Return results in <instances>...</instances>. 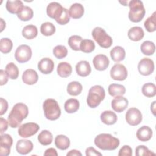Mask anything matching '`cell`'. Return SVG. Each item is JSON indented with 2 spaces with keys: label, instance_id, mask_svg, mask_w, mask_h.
Returning <instances> with one entry per match:
<instances>
[{
  "label": "cell",
  "instance_id": "cell-1",
  "mask_svg": "<svg viewBox=\"0 0 156 156\" xmlns=\"http://www.w3.org/2000/svg\"><path fill=\"white\" fill-rule=\"evenodd\" d=\"M28 113V107L26 104L21 102L15 104L8 116L9 125L12 128L20 127L23 119L27 116Z\"/></svg>",
  "mask_w": 156,
  "mask_h": 156
},
{
  "label": "cell",
  "instance_id": "cell-2",
  "mask_svg": "<svg viewBox=\"0 0 156 156\" xmlns=\"http://www.w3.org/2000/svg\"><path fill=\"white\" fill-rule=\"evenodd\" d=\"M94 144L103 151L115 150L119 145V140L110 133H101L94 138Z\"/></svg>",
  "mask_w": 156,
  "mask_h": 156
},
{
  "label": "cell",
  "instance_id": "cell-3",
  "mask_svg": "<svg viewBox=\"0 0 156 156\" xmlns=\"http://www.w3.org/2000/svg\"><path fill=\"white\" fill-rule=\"evenodd\" d=\"M105 96V92L104 88L101 85H94L89 90L87 103L90 108H94L104 99Z\"/></svg>",
  "mask_w": 156,
  "mask_h": 156
},
{
  "label": "cell",
  "instance_id": "cell-4",
  "mask_svg": "<svg viewBox=\"0 0 156 156\" xmlns=\"http://www.w3.org/2000/svg\"><path fill=\"white\" fill-rule=\"evenodd\" d=\"M128 5L130 10L129 12V19L133 23H139L144 18L146 10L141 1L132 0L129 1Z\"/></svg>",
  "mask_w": 156,
  "mask_h": 156
},
{
  "label": "cell",
  "instance_id": "cell-5",
  "mask_svg": "<svg viewBox=\"0 0 156 156\" xmlns=\"http://www.w3.org/2000/svg\"><path fill=\"white\" fill-rule=\"evenodd\" d=\"M43 108L45 117L50 121H55L60 116V106L57 101L54 99H46L43 104Z\"/></svg>",
  "mask_w": 156,
  "mask_h": 156
},
{
  "label": "cell",
  "instance_id": "cell-6",
  "mask_svg": "<svg viewBox=\"0 0 156 156\" xmlns=\"http://www.w3.org/2000/svg\"><path fill=\"white\" fill-rule=\"evenodd\" d=\"M91 34L94 40L101 47L103 48H108L112 46L113 43L112 37L108 35L105 30L102 27H94L92 30Z\"/></svg>",
  "mask_w": 156,
  "mask_h": 156
},
{
  "label": "cell",
  "instance_id": "cell-7",
  "mask_svg": "<svg viewBox=\"0 0 156 156\" xmlns=\"http://www.w3.org/2000/svg\"><path fill=\"white\" fill-rule=\"evenodd\" d=\"M32 55V52L30 47L26 44H21L16 48L15 58L18 62L23 63L28 62L31 58Z\"/></svg>",
  "mask_w": 156,
  "mask_h": 156
},
{
  "label": "cell",
  "instance_id": "cell-8",
  "mask_svg": "<svg viewBox=\"0 0 156 156\" xmlns=\"http://www.w3.org/2000/svg\"><path fill=\"white\" fill-rule=\"evenodd\" d=\"M40 129L38 124L35 122H27L21 125L18 128V134L23 138H28L33 136Z\"/></svg>",
  "mask_w": 156,
  "mask_h": 156
},
{
  "label": "cell",
  "instance_id": "cell-9",
  "mask_svg": "<svg viewBox=\"0 0 156 156\" xmlns=\"http://www.w3.org/2000/svg\"><path fill=\"white\" fill-rule=\"evenodd\" d=\"M154 61L149 58H142L138 64V70L140 74L147 76L151 75L154 71Z\"/></svg>",
  "mask_w": 156,
  "mask_h": 156
},
{
  "label": "cell",
  "instance_id": "cell-10",
  "mask_svg": "<svg viewBox=\"0 0 156 156\" xmlns=\"http://www.w3.org/2000/svg\"><path fill=\"white\" fill-rule=\"evenodd\" d=\"M127 122L132 126H135L140 124L142 121L143 116L141 112L136 108H130L125 115Z\"/></svg>",
  "mask_w": 156,
  "mask_h": 156
},
{
  "label": "cell",
  "instance_id": "cell-11",
  "mask_svg": "<svg viewBox=\"0 0 156 156\" xmlns=\"http://www.w3.org/2000/svg\"><path fill=\"white\" fill-rule=\"evenodd\" d=\"M110 77L115 80L122 81L127 77V70L126 66L120 63L114 65L110 71Z\"/></svg>",
  "mask_w": 156,
  "mask_h": 156
},
{
  "label": "cell",
  "instance_id": "cell-12",
  "mask_svg": "<svg viewBox=\"0 0 156 156\" xmlns=\"http://www.w3.org/2000/svg\"><path fill=\"white\" fill-rule=\"evenodd\" d=\"M13 144L12 136L7 133L1 135L0 154L2 156H7L10 153V148Z\"/></svg>",
  "mask_w": 156,
  "mask_h": 156
},
{
  "label": "cell",
  "instance_id": "cell-13",
  "mask_svg": "<svg viewBox=\"0 0 156 156\" xmlns=\"http://www.w3.org/2000/svg\"><path fill=\"white\" fill-rule=\"evenodd\" d=\"M128 104V100L122 96H115L111 102L112 108L114 111L118 113H121L125 110L127 107Z\"/></svg>",
  "mask_w": 156,
  "mask_h": 156
},
{
  "label": "cell",
  "instance_id": "cell-14",
  "mask_svg": "<svg viewBox=\"0 0 156 156\" xmlns=\"http://www.w3.org/2000/svg\"><path fill=\"white\" fill-rule=\"evenodd\" d=\"M63 8L62 5L57 2L49 3L46 7V13L49 17L56 20L63 12Z\"/></svg>",
  "mask_w": 156,
  "mask_h": 156
},
{
  "label": "cell",
  "instance_id": "cell-15",
  "mask_svg": "<svg viewBox=\"0 0 156 156\" xmlns=\"http://www.w3.org/2000/svg\"><path fill=\"white\" fill-rule=\"evenodd\" d=\"M93 63L94 68L98 71L105 70L110 63L108 58L104 54L96 55L93 60Z\"/></svg>",
  "mask_w": 156,
  "mask_h": 156
},
{
  "label": "cell",
  "instance_id": "cell-16",
  "mask_svg": "<svg viewBox=\"0 0 156 156\" xmlns=\"http://www.w3.org/2000/svg\"><path fill=\"white\" fill-rule=\"evenodd\" d=\"M54 68V63L52 59L48 57L43 58L38 63V70L44 74L51 73Z\"/></svg>",
  "mask_w": 156,
  "mask_h": 156
},
{
  "label": "cell",
  "instance_id": "cell-17",
  "mask_svg": "<svg viewBox=\"0 0 156 156\" xmlns=\"http://www.w3.org/2000/svg\"><path fill=\"white\" fill-rule=\"evenodd\" d=\"M34 147L31 141L25 139H21L17 141L16 144V150L18 153L21 155H26L30 152Z\"/></svg>",
  "mask_w": 156,
  "mask_h": 156
},
{
  "label": "cell",
  "instance_id": "cell-18",
  "mask_svg": "<svg viewBox=\"0 0 156 156\" xmlns=\"http://www.w3.org/2000/svg\"><path fill=\"white\" fill-rule=\"evenodd\" d=\"M22 80L24 83L32 85L37 82L38 80V76L36 71L34 69H27L23 73Z\"/></svg>",
  "mask_w": 156,
  "mask_h": 156
},
{
  "label": "cell",
  "instance_id": "cell-19",
  "mask_svg": "<svg viewBox=\"0 0 156 156\" xmlns=\"http://www.w3.org/2000/svg\"><path fill=\"white\" fill-rule=\"evenodd\" d=\"M24 7V5L23 4V2L20 0H8L6 2L5 5L6 9L9 13L16 15H18L21 12Z\"/></svg>",
  "mask_w": 156,
  "mask_h": 156
},
{
  "label": "cell",
  "instance_id": "cell-20",
  "mask_svg": "<svg viewBox=\"0 0 156 156\" xmlns=\"http://www.w3.org/2000/svg\"><path fill=\"white\" fill-rule=\"evenodd\" d=\"M76 71L79 76L85 77L91 73V68L88 62L86 60H81L76 64Z\"/></svg>",
  "mask_w": 156,
  "mask_h": 156
},
{
  "label": "cell",
  "instance_id": "cell-21",
  "mask_svg": "<svg viewBox=\"0 0 156 156\" xmlns=\"http://www.w3.org/2000/svg\"><path fill=\"white\" fill-rule=\"evenodd\" d=\"M152 130L147 126H143L140 127L136 133L137 138L143 142L147 141L152 136Z\"/></svg>",
  "mask_w": 156,
  "mask_h": 156
},
{
  "label": "cell",
  "instance_id": "cell-22",
  "mask_svg": "<svg viewBox=\"0 0 156 156\" xmlns=\"http://www.w3.org/2000/svg\"><path fill=\"white\" fill-rule=\"evenodd\" d=\"M101 121L107 125H113L115 124L118 120L116 113L111 110L104 111L100 116Z\"/></svg>",
  "mask_w": 156,
  "mask_h": 156
},
{
  "label": "cell",
  "instance_id": "cell-23",
  "mask_svg": "<svg viewBox=\"0 0 156 156\" xmlns=\"http://www.w3.org/2000/svg\"><path fill=\"white\" fill-rule=\"evenodd\" d=\"M68 12L70 17L73 19H79L84 13V7L80 3H74L70 6Z\"/></svg>",
  "mask_w": 156,
  "mask_h": 156
},
{
  "label": "cell",
  "instance_id": "cell-24",
  "mask_svg": "<svg viewBox=\"0 0 156 156\" xmlns=\"http://www.w3.org/2000/svg\"><path fill=\"white\" fill-rule=\"evenodd\" d=\"M127 35L130 40L133 41H138L144 37V32L141 27L134 26L129 30Z\"/></svg>",
  "mask_w": 156,
  "mask_h": 156
},
{
  "label": "cell",
  "instance_id": "cell-25",
  "mask_svg": "<svg viewBox=\"0 0 156 156\" xmlns=\"http://www.w3.org/2000/svg\"><path fill=\"white\" fill-rule=\"evenodd\" d=\"M110 55L114 62H119L125 58L126 51L122 47L116 46L112 49L110 52Z\"/></svg>",
  "mask_w": 156,
  "mask_h": 156
},
{
  "label": "cell",
  "instance_id": "cell-26",
  "mask_svg": "<svg viewBox=\"0 0 156 156\" xmlns=\"http://www.w3.org/2000/svg\"><path fill=\"white\" fill-rule=\"evenodd\" d=\"M57 72L60 77L63 78L68 77L72 73V66L67 62H60L57 66Z\"/></svg>",
  "mask_w": 156,
  "mask_h": 156
},
{
  "label": "cell",
  "instance_id": "cell-27",
  "mask_svg": "<svg viewBox=\"0 0 156 156\" xmlns=\"http://www.w3.org/2000/svg\"><path fill=\"white\" fill-rule=\"evenodd\" d=\"M55 146L60 150H66L70 146V140L69 138L63 135H57L54 140Z\"/></svg>",
  "mask_w": 156,
  "mask_h": 156
},
{
  "label": "cell",
  "instance_id": "cell-28",
  "mask_svg": "<svg viewBox=\"0 0 156 156\" xmlns=\"http://www.w3.org/2000/svg\"><path fill=\"white\" fill-rule=\"evenodd\" d=\"M126 88L124 85L118 83H112L108 87V92L112 96H122L126 93Z\"/></svg>",
  "mask_w": 156,
  "mask_h": 156
},
{
  "label": "cell",
  "instance_id": "cell-29",
  "mask_svg": "<svg viewBox=\"0 0 156 156\" xmlns=\"http://www.w3.org/2000/svg\"><path fill=\"white\" fill-rule=\"evenodd\" d=\"M79 108V102L74 98H70L66 101L64 104V109L68 113L76 112Z\"/></svg>",
  "mask_w": 156,
  "mask_h": 156
},
{
  "label": "cell",
  "instance_id": "cell-30",
  "mask_svg": "<svg viewBox=\"0 0 156 156\" xmlns=\"http://www.w3.org/2000/svg\"><path fill=\"white\" fill-rule=\"evenodd\" d=\"M37 34H38L37 27L35 26L32 24L26 26L22 30L23 36L27 40H32L35 38L37 36Z\"/></svg>",
  "mask_w": 156,
  "mask_h": 156
},
{
  "label": "cell",
  "instance_id": "cell-31",
  "mask_svg": "<svg viewBox=\"0 0 156 156\" xmlns=\"http://www.w3.org/2000/svg\"><path fill=\"white\" fill-rule=\"evenodd\" d=\"M38 140L39 143L43 146H48L52 143L53 136L51 132L47 130H42L38 135Z\"/></svg>",
  "mask_w": 156,
  "mask_h": 156
},
{
  "label": "cell",
  "instance_id": "cell-32",
  "mask_svg": "<svg viewBox=\"0 0 156 156\" xmlns=\"http://www.w3.org/2000/svg\"><path fill=\"white\" fill-rule=\"evenodd\" d=\"M66 90L69 94L71 96H77L80 94L82 91V85L77 81H73L68 84Z\"/></svg>",
  "mask_w": 156,
  "mask_h": 156
},
{
  "label": "cell",
  "instance_id": "cell-33",
  "mask_svg": "<svg viewBox=\"0 0 156 156\" xmlns=\"http://www.w3.org/2000/svg\"><path fill=\"white\" fill-rule=\"evenodd\" d=\"M141 52L146 55H151L154 54L155 51V45L154 42L149 40L144 41L140 46Z\"/></svg>",
  "mask_w": 156,
  "mask_h": 156
},
{
  "label": "cell",
  "instance_id": "cell-34",
  "mask_svg": "<svg viewBox=\"0 0 156 156\" xmlns=\"http://www.w3.org/2000/svg\"><path fill=\"white\" fill-rule=\"evenodd\" d=\"M144 26L146 30L149 32H153L156 30V12H154L146 20Z\"/></svg>",
  "mask_w": 156,
  "mask_h": 156
},
{
  "label": "cell",
  "instance_id": "cell-35",
  "mask_svg": "<svg viewBox=\"0 0 156 156\" xmlns=\"http://www.w3.org/2000/svg\"><path fill=\"white\" fill-rule=\"evenodd\" d=\"M142 93L147 98H152L156 94V86L154 83L148 82L144 83L142 87Z\"/></svg>",
  "mask_w": 156,
  "mask_h": 156
},
{
  "label": "cell",
  "instance_id": "cell-36",
  "mask_svg": "<svg viewBox=\"0 0 156 156\" xmlns=\"http://www.w3.org/2000/svg\"><path fill=\"white\" fill-rule=\"evenodd\" d=\"M95 49L94 41L89 39H83L80 44V51L85 53H91Z\"/></svg>",
  "mask_w": 156,
  "mask_h": 156
},
{
  "label": "cell",
  "instance_id": "cell-37",
  "mask_svg": "<svg viewBox=\"0 0 156 156\" xmlns=\"http://www.w3.org/2000/svg\"><path fill=\"white\" fill-rule=\"evenodd\" d=\"M40 32L44 36H51L55 32V27L51 22H45L40 26Z\"/></svg>",
  "mask_w": 156,
  "mask_h": 156
},
{
  "label": "cell",
  "instance_id": "cell-38",
  "mask_svg": "<svg viewBox=\"0 0 156 156\" xmlns=\"http://www.w3.org/2000/svg\"><path fill=\"white\" fill-rule=\"evenodd\" d=\"M5 72L11 79H16L19 76V69L13 62L9 63L5 66Z\"/></svg>",
  "mask_w": 156,
  "mask_h": 156
},
{
  "label": "cell",
  "instance_id": "cell-39",
  "mask_svg": "<svg viewBox=\"0 0 156 156\" xmlns=\"http://www.w3.org/2000/svg\"><path fill=\"white\" fill-rule=\"evenodd\" d=\"M34 16L33 10L29 6H24L21 12L17 15L18 18L23 21L30 20Z\"/></svg>",
  "mask_w": 156,
  "mask_h": 156
},
{
  "label": "cell",
  "instance_id": "cell-40",
  "mask_svg": "<svg viewBox=\"0 0 156 156\" xmlns=\"http://www.w3.org/2000/svg\"><path fill=\"white\" fill-rule=\"evenodd\" d=\"M13 47V43L9 38H2L0 40V50L3 54L9 53Z\"/></svg>",
  "mask_w": 156,
  "mask_h": 156
},
{
  "label": "cell",
  "instance_id": "cell-41",
  "mask_svg": "<svg viewBox=\"0 0 156 156\" xmlns=\"http://www.w3.org/2000/svg\"><path fill=\"white\" fill-rule=\"evenodd\" d=\"M82 38L79 35H72L71 36L68 40V43L69 47L74 51H80V44L82 40Z\"/></svg>",
  "mask_w": 156,
  "mask_h": 156
},
{
  "label": "cell",
  "instance_id": "cell-42",
  "mask_svg": "<svg viewBox=\"0 0 156 156\" xmlns=\"http://www.w3.org/2000/svg\"><path fill=\"white\" fill-rule=\"evenodd\" d=\"M53 54L58 59L65 58L68 54V50L65 46L57 45L53 49Z\"/></svg>",
  "mask_w": 156,
  "mask_h": 156
},
{
  "label": "cell",
  "instance_id": "cell-43",
  "mask_svg": "<svg viewBox=\"0 0 156 156\" xmlns=\"http://www.w3.org/2000/svg\"><path fill=\"white\" fill-rule=\"evenodd\" d=\"M70 16L69 14L68 10L66 8H63V12L58 18L55 20V21L60 25H65L69 22Z\"/></svg>",
  "mask_w": 156,
  "mask_h": 156
},
{
  "label": "cell",
  "instance_id": "cell-44",
  "mask_svg": "<svg viewBox=\"0 0 156 156\" xmlns=\"http://www.w3.org/2000/svg\"><path fill=\"white\" fill-rule=\"evenodd\" d=\"M155 154L150 151L146 146L144 145H140L135 149V155L136 156H143V155H155Z\"/></svg>",
  "mask_w": 156,
  "mask_h": 156
},
{
  "label": "cell",
  "instance_id": "cell-45",
  "mask_svg": "<svg viewBox=\"0 0 156 156\" xmlns=\"http://www.w3.org/2000/svg\"><path fill=\"white\" fill-rule=\"evenodd\" d=\"M119 156H131L132 155V149L129 145H124L119 151L118 154Z\"/></svg>",
  "mask_w": 156,
  "mask_h": 156
},
{
  "label": "cell",
  "instance_id": "cell-46",
  "mask_svg": "<svg viewBox=\"0 0 156 156\" xmlns=\"http://www.w3.org/2000/svg\"><path fill=\"white\" fill-rule=\"evenodd\" d=\"M0 104H1V110L0 115H3L8 109V102L7 101L2 98H0Z\"/></svg>",
  "mask_w": 156,
  "mask_h": 156
},
{
  "label": "cell",
  "instance_id": "cell-47",
  "mask_svg": "<svg viewBox=\"0 0 156 156\" xmlns=\"http://www.w3.org/2000/svg\"><path fill=\"white\" fill-rule=\"evenodd\" d=\"M9 76L6 73L5 71L3 69L0 70V85L2 86L7 83L8 82Z\"/></svg>",
  "mask_w": 156,
  "mask_h": 156
},
{
  "label": "cell",
  "instance_id": "cell-48",
  "mask_svg": "<svg viewBox=\"0 0 156 156\" xmlns=\"http://www.w3.org/2000/svg\"><path fill=\"white\" fill-rule=\"evenodd\" d=\"M8 121H7L5 119L3 118L2 117H1L0 118V127H1V130L0 133L1 135L5 131L7 130L8 128Z\"/></svg>",
  "mask_w": 156,
  "mask_h": 156
},
{
  "label": "cell",
  "instance_id": "cell-49",
  "mask_svg": "<svg viewBox=\"0 0 156 156\" xmlns=\"http://www.w3.org/2000/svg\"><path fill=\"white\" fill-rule=\"evenodd\" d=\"M85 154L87 156L89 155H102V154L98 152L94 147H89L85 150Z\"/></svg>",
  "mask_w": 156,
  "mask_h": 156
},
{
  "label": "cell",
  "instance_id": "cell-50",
  "mask_svg": "<svg viewBox=\"0 0 156 156\" xmlns=\"http://www.w3.org/2000/svg\"><path fill=\"white\" fill-rule=\"evenodd\" d=\"M44 155L45 156H49V155H51V156H57L58 155V154L57 152V151L54 149V148H52V147H51V148H49V149H47L44 153Z\"/></svg>",
  "mask_w": 156,
  "mask_h": 156
},
{
  "label": "cell",
  "instance_id": "cell-51",
  "mask_svg": "<svg viewBox=\"0 0 156 156\" xmlns=\"http://www.w3.org/2000/svg\"><path fill=\"white\" fill-rule=\"evenodd\" d=\"M66 155L67 156H74V155H76V156L77 155H80V156H81L82 153L79 151H77L76 149H72L67 153Z\"/></svg>",
  "mask_w": 156,
  "mask_h": 156
},
{
  "label": "cell",
  "instance_id": "cell-52",
  "mask_svg": "<svg viewBox=\"0 0 156 156\" xmlns=\"http://www.w3.org/2000/svg\"><path fill=\"white\" fill-rule=\"evenodd\" d=\"M1 32H2V30L5 27V22L3 20L2 18H1Z\"/></svg>",
  "mask_w": 156,
  "mask_h": 156
},
{
  "label": "cell",
  "instance_id": "cell-53",
  "mask_svg": "<svg viewBox=\"0 0 156 156\" xmlns=\"http://www.w3.org/2000/svg\"><path fill=\"white\" fill-rule=\"evenodd\" d=\"M155 101H154L151 105V110L152 111L154 115H155Z\"/></svg>",
  "mask_w": 156,
  "mask_h": 156
},
{
  "label": "cell",
  "instance_id": "cell-54",
  "mask_svg": "<svg viewBox=\"0 0 156 156\" xmlns=\"http://www.w3.org/2000/svg\"><path fill=\"white\" fill-rule=\"evenodd\" d=\"M119 2L121 3V4H122L123 5H124V6H126V5H128V3H129V2L127 1H119Z\"/></svg>",
  "mask_w": 156,
  "mask_h": 156
}]
</instances>
